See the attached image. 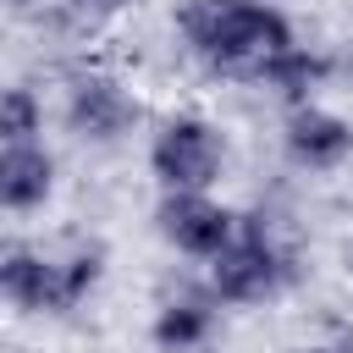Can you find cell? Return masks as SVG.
I'll return each mask as SVG.
<instances>
[{
    "instance_id": "obj_1",
    "label": "cell",
    "mask_w": 353,
    "mask_h": 353,
    "mask_svg": "<svg viewBox=\"0 0 353 353\" xmlns=\"http://www.w3.org/2000/svg\"><path fill=\"white\" fill-rule=\"evenodd\" d=\"M176 28L188 50L226 77H265L270 61L298 50L287 17L259 0H188L176 11Z\"/></svg>"
},
{
    "instance_id": "obj_2",
    "label": "cell",
    "mask_w": 353,
    "mask_h": 353,
    "mask_svg": "<svg viewBox=\"0 0 353 353\" xmlns=\"http://www.w3.org/2000/svg\"><path fill=\"white\" fill-rule=\"evenodd\" d=\"M99 243H77L66 259L39 254L28 243H0V298L33 314H61L99 281Z\"/></svg>"
},
{
    "instance_id": "obj_3",
    "label": "cell",
    "mask_w": 353,
    "mask_h": 353,
    "mask_svg": "<svg viewBox=\"0 0 353 353\" xmlns=\"http://www.w3.org/2000/svg\"><path fill=\"white\" fill-rule=\"evenodd\" d=\"M292 281V248L265 226V215H237V237L210 259V292L221 303H265Z\"/></svg>"
},
{
    "instance_id": "obj_4",
    "label": "cell",
    "mask_w": 353,
    "mask_h": 353,
    "mask_svg": "<svg viewBox=\"0 0 353 353\" xmlns=\"http://www.w3.org/2000/svg\"><path fill=\"white\" fill-rule=\"evenodd\" d=\"M221 132L199 116H171L154 143H149V171L160 176L165 193H210V182L221 176Z\"/></svg>"
},
{
    "instance_id": "obj_5",
    "label": "cell",
    "mask_w": 353,
    "mask_h": 353,
    "mask_svg": "<svg viewBox=\"0 0 353 353\" xmlns=\"http://www.w3.org/2000/svg\"><path fill=\"white\" fill-rule=\"evenodd\" d=\"M154 221H160V237L193 259H215L237 237V215L226 204H215L210 193H165Z\"/></svg>"
},
{
    "instance_id": "obj_6",
    "label": "cell",
    "mask_w": 353,
    "mask_h": 353,
    "mask_svg": "<svg viewBox=\"0 0 353 353\" xmlns=\"http://www.w3.org/2000/svg\"><path fill=\"white\" fill-rule=\"evenodd\" d=\"M287 154L298 165H309V171H331V165H342L353 154V127L303 99V105L287 110Z\"/></svg>"
},
{
    "instance_id": "obj_7",
    "label": "cell",
    "mask_w": 353,
    "mask_h": 353,
    "mask_svg": "<svg viewBox=\"0 0 353 353\" xmlns=\"http://www.w3.org/2000/svg\"><path fill=\"white\" fill-rule=\"evenodd\" d=\"M55 160L39 143H0V210H39L50 199Z\"/></svg>"
},
{
    "instance_id": "obj_8",
    "label": "cell",
    "mask_w": 353,
    "mask_h": 353,
    "mask_svg": "<svg viewBox=\"0 0 353 353\" xmlns=\"http://www.w3.org/2000/svg\"><path fill=\"white\" fill-rule=\"evenodd\" d=\"M72 127L83 132V138H116V132H127L132 121H138V105L116 88V83H105V77H83L77 88H72Z\"/></svg>"
},
{
    "instance_id": "obj_9",
    "label": "cell",
    "mask_w": 353,
    "mask_h": 353,
    "mask_svg": "<svg viewBox=\"0 0 353 353\" xmlns=\"http://www.w3.org/2000/svg\"><path fill=\"white\" fill-rule=\"evenodd\" d=\"M210 331H215V292L210 298H171L160 314H154V342L165 347V353H188V347H199V342H210Z\"/></svg>"
},
{
    "instance_id": "obj_10",
    "label": "cell",
    "mask_w": 353,
    "mask_h": 353,
    "mask_svg": "<svg viewBox=\"0 0 353 353\" xmlns=\"http://www.w3.org/2000/svg\"><path fill=\"white\" fill-rule=\"evenodd\" d=\"M314 77H320V61H314V55H303V50H287L281 61H270V66H265V77H259V83H270L287 105H303V99H309V88H314Z\"/></svg>"
},
{
    "instance_id": "obj_11",
    "label": "cell",
    "mask_w": 353,
    "mask_h": 353,
    "mask_svg": "<svg viewBox=\"0 0 353 353\" xmlns=\"http://www.w3.org/2000/svg\"><path fill=\"white\" fill-rule=\"evenodd\" d=\"M33 132H39L33 88H0V143H33Z\"/></svg>"
},
{
    "instance_id": "obj_12",
    "label": "cell",
    "mask_w": 353,
    "mask_h": 353,
    "mask_svg": "<svg viewBox=\"0 0 353 353\" xmlns=\"http://www.w3.org/2000/svg\"><path fill=\"white\" fill-rule=\"evenodd\" d=\"M292 353H353V325L336 314H320L309 320V336L292 342Z\"/></svg>"
},
{
    "instance_id": "obj_13",
    "label": "cell",
    "mask_w": 353,
    "mask_h": 353,
    "mask_svg": "<svg viewBox=\"0 0 353 353\" xmlns=\"http://www.w3.org/2000/svg\"><path fill=\"white\" fill-rule=\"evenodd\" d=\"M105 6H121V0H105Z\"/></svg>"
}]
</instances>
